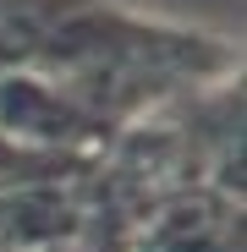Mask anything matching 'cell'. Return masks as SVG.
Listing matches in <instances>:
<instances>
[{
    "mask_svg": "<svg viewBox=\"0 0 247 252\" xmlns=\"http://www.w3.org/2000/svg\"><path fill=\"white\" fill-rule=\"evenodd\" d=\"M82 0H0V77L33 71Z\"/></svg>",
    "mask_w": 247,
    "mask_h": 252,
    "instance_id": "1",
    "label": "cell"
}]
</instances>
